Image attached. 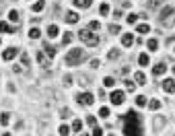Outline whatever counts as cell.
Returning <instances> with one entry per match:
<instances>
[{"label": "cell", "instance_id": "cell-1", "mask_svg": "<svg viewBox=\"0 0 175 136\" xmlns=\"http://www.w3.org/2000/svg\"><path fill=\"white\" fill-rule=\"evenodd\" d=\"M124 132L126 136H142L144 134V130H142V120H140V116L130 109L126 116H124Z\"/></svg>", "mask_w": 175, "mask_h": 136}, {"label": "cell", "instance_id": "cell-2", "mask_svg": "<svg viewBox=\"0 0 175 136\" xmlns=\"http://www.w3.org/2000/svg\"><path fill=\"white\" fill-rule=\"evenodd\" d=\"M161 25L163 27H175V6H165L161 10Z\"/></svg>", "mask_w": 175, "mask_h": 136}, {"label": "cell", "instance_id": "cell-3", "mask_svg": "<svg viewBox=\"0 0 175 136\" xmlns=\"http://www.w3.org/2000/svg\"><path fill=\"white\" fill-rule=\"evenodd\" d=\"M78 37H81L87 45H91V47H95V45L99 44V37H97L91 29H83V31H78Z\"/></svg>", "mask_w": 175, "mask_h": 136}, {"label": "cell", "instance_id": "cell-4", "mask_svg": "<svg viewBox=\"0 0 175 136\" xmlns=\"http://www.w3.org/2000/svg\"><path fill=\"white\" fill-rule=\"evenodd\" d=\"M81 60H83V49L81 47H74V49H70L66 54V64L68 66H76Z\"/></svg>", "mask_w": 175, "mask_h": 136}, {"label": "cell", "instance_id": "cell-5", "mask_svg": "<svg viewBox=\"0 0 175 136\" xmlns=\"http://www.w3.org/2000/svg\"><path fill=\"white\" fill-rule=\"evenodd\" d=\"M109 99H111L113 105H122L124 99H126V93H124V91H113V93L109 95Z\"/></svg>", "mask_w": 175, "mask_h": 136}, {"label": "cell", "instance_id": "cell-6", "mask_svg": "<svg viewBox=\"0 0 175 136\" xmlns=\"http://www.w3.org/2000/svg\"><path fill=\"white\" fill-rule=\"evenodd\" d=\"M76 99H78L81 105H93V101H95V99H93V93H83V95H78Z\"/></svg>", "mask_w": 175, "mask_h": 136}, {"label": "cell", "instance_id": "cell-7", "mask_svg": "<svg viewBox=\"0 0 175 136\" xmlns=\"http://www.w3.org/2000/svg\"><path fill=\"white\" fill-rule=\"evenodd\" d=\"M17 54H19V49H17V47H6V49H4V54H2V58L8 62V60L17 58Z\"/></svg>", "mask_w": 175, "mask_h": 136}, {"label": "cell", "instance_id": "cell-8", "mask_svg": "<svg viewBox=\"0 0 175 136\" xmlns=\"http://www.w3.org/2000/svg\"><path fill=\"white\" fill-rule=\"evenodd\" d=\"M37 62H39L44 68H47V66H49V58H47V54H45V52H41V49L37 52Z\"/></svg>", "mask_w": 175, "mask_h": 136}, {"label": "cell", "instance_id": "cell-9", "mask_svg": "<svg viewBox=\"0 0 175 136\" xmlns=\"http://www.w3.org/2000/svg\"><path fill=\"white\" fill-rule=\"evenodd\" d=\"M163 89L167 93H175V79H165L163 81Z\"/></svg>", "mask_w": 175, "mask_h": 136}, {"label": "cell", "instance_id": "cell-10", "mask_svg": "<svg viewBox=\"0 0 175 136\" xmlns=\"http://www.w3.org/2000/svg\"><path fill=\"white\" fill-rule=\"evenodd\" d=\"M78 19H81V17H78V12H74V10H68V12H66V23L72 25V23H78Z\"/></svg>", "mask_w": 175, "mask_h": 136}, {"label": "cell", "instance_id": "cell-11", "mask_svg": "<svg viewBox=\"0 0 175 136\" xmlns=\"http://www.w3.org/2000/svg\"><path fill=\"white\" fill-rule=\"evenodd\" d=\"M165 70H167L165 64H157V66H152V74H155V76H163Z\"/></svg>", "mask_w": 175, "mask_h": 136}, {"label": "cell", "instance_id": "cell-12", "mask_svg": "<svg viewBox=\"0 0 175 136\" xmlns=\"http://www.w3.org/2000/svg\"><path fill=\"white\" fill-rule=\"evenodd\" d=\"M134 83H136V85H144V83H146V74H144L142 70L136 72V74H134Z\"/></svg>", "mask_w": 175, "mask_h": 136}, {"label": "cell", "instance_id": "cell-13", "mask_svg": "<svg viewBox=\"0 0 175 136\" xmlns=\"http://www.w3.org/2000/svg\"><path fill=\"white\" fill-rule=\"evenodd\" d=\"M44 49H45V54H47V58H54V56H56V47H54L52 44H47V41H45V44H44Z\"/></svg>", "mask_w": 175, "mask_h": 136}, {"label": "cell", "instance_id": "cell-14", "mask_svg": "<svg viewBox=\"0 0 175 136\" xmlns=\"http://www.w3.org/2000/svg\"><path fill=\"white\" fill-rule=\"evenodd\" d=\"M132 44H134V35H132V33H126V35L122 37V45H126V47H130Z\"/></svg>", "mask_w": 175, "mask_h": 136}, {"label": "cell", "instance_id": "cell-15", "mask_svg": "<svg viewBox=\"0 0 175 136\" xmlns=\"http://www.w3.org/2000/svg\"><path fill=\"white\" fill-rule=\"evenodd\" d=\"M72 2H74V6H76V8H89L93 0H72Z\"/></svg>", "mask_w": 175, "mask_h": 136}, {"label": "cell", "instance_id": "cell-16", "mask_svg": "<svg viewBox=\"0 0 175 136\" xmlns=\"http://www.w3.org/2000/svg\"><path fill=\"white\" fill-rule=\"evenodd\" d=\"M58 35H60V29L56 25H49L47 27V37H58Z\"/></svg>", "mask_w": 175, "mask_h": 136}, {"label": "cell", "instance_id": "cell-17", "mask_svg": "<svg viewBox=\"0 0 175 136\" xmlns=\"http://www.w3.org/2000/svg\"><path fill=\"white\" fill-rule=\"evenodd\" d=\"M120 54H122V52H120L118 47H113V49H109V52H107V60H118V58H120Z\"/></svg>", "mask_w": 175, "mask_h": 136}, {"label": "cell", "instance_id": "cell-18", "mask_svg": "<svg viewBox=\"0 0 175 136\" xmlns=\"http://www.w3.org/2000/svg\"><path fill=\"white\" fill-rule=\"evenodd\" d=\"M138 62H140V66H148V62H150L148 54H140V56H138Z\"/></svg>", "mask_w": 175, "mask_h": 136}, {"label": "cell", "instance_id": "cell-19", "mask_svg": "<svg viewBox=\"0 0 175 136\" xmlns=\"http://www.w3.org/2000/svg\"><path fill=\"white\" fill-rule=\"evenodd\" d=\"M146 47L150 49V52H157V47H159V41L152 37V39H148V44H146Z\"/></svg>", "mask_w": 175, "mask_h": 136}, {"label": "cell", "instance_id": "cell-20", "mask_svg": "<svg viewBox=\"0 0 175 136\" xmlns=\"http://www.w3.org/2000/svg\"><path fill=\"white\" fill-rule=\"evenodd\" d=\"M136 31H138V33H148V31H150V27H148L146 23H138V27H136Z\"/></svg>", "mask_w": 175, "mask_h": 136}, {"label": "cell", "instance_id": "cell-21", "mask_svg": "<svg viewBox=\"0 0 175 136\" xmlns=\"http://www.w3.org/2000/svg\"><path fill=\"white\" fill-rule=\"evenodd\" d=\"M136 105H138V107H144V105H148L146 97H144V95H138V97H136Z\"/></svg>", "mask_w": 175, "mask_h": 136}, {"label": "cell", "instance_id": "cell-22", "mask_svg": "<svg viewBox=\"0 0 175 136\" xmlns=\"http://www.w3.org/2000/svg\"><path fill=\"white\" fill-rule=\"evenodd\" d=\"M8 122H10V113H6V111L0 113V124L2 126H8Z\"/></svg>", "mask_w": 175, "mask_h": 136}, {"label": "cell", "instance_id": "cell-23", "mask_svg": "<svg viewBox=\"0 0 175 136\" xmlns=\"http://www.w3.org/2000/svg\"><path fill=\"white\" fill-rule=\"evenodd\" d=\"M163 126H165V120H163L161 116H157V118H155V130H161Z\"/></svg>", "mask_w": 175, "mask_h": 136}, {"label": "cell", "instance_id": "cell-24", "mask_svg": "<svg viewBox=\"0 0 175 136\" xmlns=\"http://www.w3.org/2000/svg\"><path fill=\"white\" fill-rule=\"evenodd\" d=\"M0 33H12V27H10L8 23L2 21V23H0Z\"/></svg>", "mask_w": 175, "mask_h": 136}, {"label": "cell", "instance_id": "cell-25", "mask_svg": "<svg viewBox=\"0 0 175 136\" xmlns=\"http://www.w3.org/2000/svg\"><path fill=\"white\" fill-rule=\"evenodd\" d=\"M72 39H74V35H72L70 31H66V33H64V37H62V44H64V45H68L70 41H72Z\"/></svg>", "mask_w": 175, "mask_h": 136}, {"label": "cell", "instance_id": "cell-26", "mask_svg": "<svg viewBox=\"0 0 175 136\" xmlns=\"http://www.w3.org/2000/svg\"><path fill=\"white\" fill-rule=\"evenodd\" d=\"M99 12H101L103 17H107V15H109V4H107V2H103V4L99 6Z\"/></svg>", "mask_w": 175, "mask_h": 136}, {"label": "cell", "instance_id": "cell-27", "mask_svg": "<svg viewBox=\"0 0 175 136\" xmlns=\"http://www.w3.org/2000/svg\"><path fill=\"white\" fill-rule=\"evenodd\" d=\"M138 17H140V15H136V12H130V15H128V17H126V21H128V23H130V25H134V23H136V21H138Z\"/></svg>", "mask_w": 175, "mask_h": 136}, {"label": "cell", "instance_id": "cell-28", "mask_svg": "<svg viewBox=\"0 0 175 136\" xmlns=\"http://www.w3.org/2000/svg\"><path fill=\"white\" fill-rule=\"evenodd\" d=\"M103 85H105V87H113V85H115V79H113V76H105V79H103Z\"/></svg>", "mask_w": 175, "mask_h": 136}, {"label": "cell", "instance_id": "cell-29", "mask_svg": "<svg viewBox=\"0 0 175 136\" xmlns=\"http://www.w3.org/2000/svg\"><path fill=\"white\" fill-rule=\"evenodd\" d=\"M44 6H45L44 0H37V2L33 4V10H35V12H39V10H44Z\"/></svg>", "mask_w": 175, "mask_h": 136}, {"label": "cell", "instance_id": "cell-30", "mask_svg": "<svg viewBox=\"0 0 175 136\" xmlns=\"http://www.w3.org/2000/svg\"><path fill=\"white\" fill-rule=\"evenodd\" d=\"M8 19H10L12 23H19V12H17V10H10V12H8Z\"/></svg>", "mask_w": 175, "mask_h": 136}, {"label": "cell", "instance_id": "cell-31", "mask_svg": "<svg viewBox=\"0 0 175 136\" xmlns=\"http://www.w3.org/2000/svg\"><path fill=\"white\" fill-rule=\"evenodd\" d=\"M99 27H101L99 21H91V23H89V29H91V31H99Z\"/></svg>", "mask_w": 175, "mask_h": 136}, {"label": "cell", "instance_id": "cell-32", "mask_svg": "<svg viewBox=\"0 0 175 136\" xmlns=\"http://www.w3.org/2000/svg\"><path fill=\"white\" fill-rule=\"evenodd\" d=\"M39 35H41V31H39V29H35V27H33V29L29 31V37H31V39H37Z\"/></svg>", "mask_w": 175, "mask_h": 136}, {"label": "cell", "instance_id": "cell-33", "mask_svg": "<svg viewBox=\"0 0 175 136\" xmlns=\"http://www.w3.org/2000/svg\"><path fill=\"white\" fill-rule=\"evenodd\" d=\"M148 107H150V109H159V107H161V101H159V99H152V101H148Z\"/></svg>", "mask_w": 175, "mask_h": 136}, {"label": "cell", "instance_id": "cell-34", "mask_svg": "<svg viewBox=\"0 0 175 136\" xmlns=\"http://www.w3.org/2000/svg\"><path fill=\"white\" fill-rule=\"evenodd\" d=\"M81 128H83V122H81V120H74V122H72V130H74V132H81Z\"/></svg>", "mask_w": 175, "mask_h": 136}, {"label": "cell", "instance_id": "cell-35", "mask_svg": "<svg viewBox=\"0 0 175 136\" xmlns=\"http://www.w3.org/2000/svg\"><path fill=\"white\" fill-rule=\"evenodd\" d=\"M78 85H81V87H87L89 85V79L85 74H78Z\"/></svg>", "mask_w": 175, "mask_h": 136}, {"label": "cell", "instance_id": "cell-36", "mask_svg": "<svg viewBox=\"0 0 175 136\" xmlns=\"http://www.w3.org/2000/svg\"><path fill=\"white\" fill-rule=\"evenodd\" d=\"M99 116H101V118H109V116H111V113H109V107H101V109H99Z\"/></svg>", "mask_w": 175, "mask_h": 136}, {"label": "cell", "instance_id": "cell-37", "mask_svg": "<svg viewBox=\"0 0 175 136\" xmlns=\"http://www.w3.org/2000/svg\"><path fill=\"white\" fill-rule=\"evenodd\" d=\"M60 118H64V120L70 118V109H68V107H62V109H60Z\"/></svg>", "mask_w": 175, "mask_h": 136}, {"label": "cell", "instance_id": "cell-38", "mask_svg": "<svg viewBox=\"0 0 175 136\" xmlns=\"http://www.w3.org/2000/svg\"><path fill=\"white\" fill-rule=\"evenodd\" d=\"M124 85H126V91H128V93H132L134 87H136V83H132V81H124Z\"/></svg>", "mask_w": 175, "mask_h": 136}, {"label": "cell", "instance_id": "cell-39", "mask_svg": "<svg viewBox=\"0 0 175 136\" xmlns=\"http://www.w3.org/2000/svg\"><path fill=\"white\" fill-rule=\"evenodd\" d=\"M58 132H60V136H68V134H70V128H68V126H60Z\"/></svg>", "mask_w": 175, "mask_h": 136}, {"label": "cell", "instance_id": "cell-40", "mask_svg": "<svg viewBox=\"0 0 175 136\" xmlns=\"http://www.w3.org/2000/svg\"><path fill=\"white\" fill-rule=\"evenodd\" d=\"M87 124L95 128V126H97V118H95V116H89V118H87Z\"/></svg>", "mask_w": 175, "mask_h": 136}, {"label": "cell", "instance_id": "cell-41", "mask_svg": "<svg viewBox=\"0 0 175 136\" xmlns=\"http://www.w3.org/2000/svg\"><path fill=\"white\" fill-rule=\"evenodd\" d=\"M21 64L23 66H29V56L27 54H21Z\"/></svg>", "mask_w": 175, "mask_h": 136}, {"label": "cell", "instance_id": "cell-42", "mask_svg": "<svg viewBox=\"0 0 175 136\" xmlns=\"http://www.w3.org/2000/svg\"><path fill=\"white\" fill-rule=\"evenodd\" d=\"M161 2H163V0H148V6H150V8H157Z\"/></svg>", "mask_w": 175, "mask_h": 136}, {"label": "cell", "instance_id": "cell-43", "mask_svg": "<svg viewBox=\"0 0 175 136\" xmlns=\"http://www.w3.org/2000/svg\"><path fill=\"white\" fill-rule=\"evenodd\" d=\"M109 33H120V25H109Z\"/></svg>", "mask_w": 175, "mask_h": 136}, {"label": "cell", "instance_id": "cell-44", "mask_svg": "<svg viewBox=\"0 0 175 136\" xmlns=\"http://www.w3.org/2000/svg\"><path fill=\"white\" fill-rule=\"evenodd\" d=\"M93 136H103V130L95 126V128H93Z\"/></svg>", "mask_w": 175, "mask_h": 136}, {"label": "cell", "instance_id": "cell-45", "mask_svg": "<svg viewBox=\"0 0 175 136\" xmlns=\"http://www.w3.org/2000/svg\"><path fill=\"white\" fill-rule=\"evenodd\" d=\"M12 70H15V72H23V64H15Z\"/></svg>", "mask_w": 175, "mask_h": 136}, {"label": "cell", "instance_id": "cell-46", "mask_svg": "<svg viewBox=\"0 0 175 136\" xmlns=\"http://www.w3.org/2000/svg\"><path fill=\"white\" fill-rule=\"evenodd\" d=\"M64 85L70 87V85H72V76H64Z\"/></svg>", "mask_w": 175, "mask_h": 136}, {"label": "cell", "instance_id": "cell-47", "mask_svg": "<svg viewBox=\"0 0 175 136\" xmlns=\"http://www.w3.org/2000/svg\"><path fill=\"white\" fill-rule=\"evenodd\" d=\"M99 64H101V62H99L97 58H95V60H91V66H93V68H99Z\"/></svg>", "mask_w": 175, "mask_h": 136}, {"label": "cell", "instance_id": "cell-48", "mask_svg": "<svg viewBox=\"0 0 175 136\" xmlns=\"http://www.w3.org/2000/svg\"><path fill=\"white\" fill-rule=\"evenodd\" d=\"M81 136H91V134H87V132H83V134H81Z\"/></svg>", "mask_w": 175, "mask_h": 136}, {"label": "cell", "instance_id": "cell-49", "mask_svg": "<svg viewBox=\"0 0 175 136\" xmlns=\"http://www.w3.org/2000/svg\"><path fill=\"white\" fill-rule=\"evenodd\" d=\"M173 76H175V66H173Z\"/></svg>", "mask_w": 175, "mask_h": 136}, {"label": "cell", "instance_id": "cell-50", "mask_svg": "<svg viewBox=\"0 0 175 136\" xmlns=\"http://www.w3.org/2000/svg\"><path fill=\"white\" fill-rule=\"evenodd\" d=\"M2 136H10V134H2Z\"/></svg>", "mask_w": 175, "mask_h": 136}, {"label": "cell", "instance_id": "cell-51", "mask_svg": "<svg viewBox=\"0 0 175 136\" xmlns=\"http://www.w3.org/2000/svg\"><path fill=\"white\" fill-rule=\"evenodd\" d=\"M109 136H113V134H109Z\"/></svg>", "mask_w": 175, "mask_h": 136}, {"label": "cell", "instance_id": "cell-52", "mask_svg": "<svg viewBox=\"0 0 175 136\" xmlns=\"http://www.w3.org/2000/svg\"><path fill=\"white\" fill-rule=\"evenodd\" d=\"M0 44H2V41H0Z\"/></svg>", "mask_w": 175, "mask_h": 136}]
</instances>
